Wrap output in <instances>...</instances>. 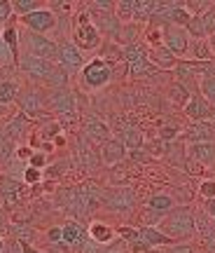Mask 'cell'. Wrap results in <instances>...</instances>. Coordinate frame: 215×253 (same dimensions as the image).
<instances>
[{"label": "cell", "instance_id": "1", "mask_svg": "<svg viewBox=\"0 0 215 253\" xmlns=\"http://www.w3.org/2000/svg\"><path fill=\"white\" fill-rule=\"evenodd\" d=\"M17 66L26 73L33 82H45V84H49V87H54V89L68 87V78H71V75L63 71L59 63L45 61V59H37V56H31V54L24 52Z\"/></svg>", "mask_w": 215, "mask_h": 253}, {"label": "cell", "instance_id": "2", "mask_svg": "<svg viewBox=\"0 0 215 253\" xmlns=\"http://www.w3.org/2000/svg\"><path fill=\"white\" fill-rule=\"evenodd\" d=\"M159 230L173 242H187L197 235V216L189 207H176L159 220Z\"/></svg>", "mask_w": 215, "mask_h": 253}, {"label": "cell", "instance_id": "3", "mask_svg": "<svg viewBox=\"0 0 215 253\" xmlns=\"http://www.w3.org/2000/svg\"><path fill=\"white\" fill-rule=\"evenodd\" d=\"M72 42L80 52H91V49L101 47V31L94 26L87 7L77 14V21H75V28H72Z\"/></svg>", "mask_w": 215, "mask_h": 253}, {"label": "cell", "instance_id": "4", "mask_svg": "<svg viewBox=\"0 0 215 253\" xmlns=\"http://www.w3.org/2000/svg\"><path fill=\"white\" fill-rule=\"evenodd\" d=\"M19 40L21 45L26 47V54L37 56V59H45V61L59 63V42L52 40L47 36H37V33H31V31H19Z\"/></svg>", "mask_w": 215, "mask_h": 253}, {"label": "cell", "instance_id": "5", "mask_svg": "<svg viewBox=\"0 0 215 253\" xmlns=\"http://www.w3.org/2000/svg\"><path fill=\"white\" fill-rule=\"evenodd\" d=\"M112 75H115V71H112V66L106 59H94V61L84 63V68L80 73V80L84 84V89L96 91L108 87L112 82Z\"/></svg>", "mask_w": 215, "mask_h": 253}, {"label": "cell", "instance_id": "6", "mask_svg": "<svg viewBox=\"0 0 215 253\" xmlns=\"http://www.w3.org/2000/svg\"><path fill=\"white\" fill-rule=\"evenodd\" d=\"M161 42L164 47L169 49L171 54L180 59V56H185L189 52V47H192V38H189L187 28L182 26H161Z\"/></svg>", "mask_w": 215, "mask_h": 253}, {"label": "cell", "instance_id": "7", "mask_svg": "<svg viewBox=\"0 0 215 253\" xmlns=\"http://www.w3.org/2000/svg\"><path fill=\"white\" fill-rule=\"evenodd\" d=\"M19 21H21V26L26 28V31H31V33L47 36L49 31L56 28L59 17H56V12H54L52 7H42V9H37V12H33V14H28V17H21Z\"/></svg>", "mask_w": 215, "mask_h": 253}, {"label": "cell", "instance_id": "8", "mask_svg": "<svg viewBox=\"0 0 215 253\" xmlns=\"http://www.w3.org/2000/svg\"><path fill=\"white\" fill-rule=\"evenodd\" d=\"M122 59L129 66V75H134V78H143V75H147L154 68L152 63H150V59H147V52L141 45L124 47L122 49Z\"/></svg>", "mask_w": 215, "mask_h": 253}, {"label": "cell", "instance_id": "9", "mask_svg": "<svg viewBox=\"0 0 215 253\" xmlns=\"http://www.w3.org/2000/svg\"><path fill=\"white\" fill-rule=\"evenodd\" d=\"M59 66H61L68 75L82 73V68H84V56H82V52L75 47L72 40L59 42Z\"/></svg>", "mask_w": 215, "mask_h": 253}, {"label": "cell", "instance_id": "10", "mask_svg": "<svg viewBox=\"0 0 215 253\" xmlns=\"http://www.w3.org/2000/svg\"><path fill=\"white\" fill-rule=\"evenodd\" d=\"M49 106H52L56 113H59V120L61 122H68V120H75V96L68 87H61V89H54L49 94Z\"/></svg>", "mask_w": 215, "mask_h": 253}, {"label": "cell", "instance_id": "11", "mask_svg": "<svg viewBox=\"0 0 215 253\" xmlns=\"http://www.w3.org/2000/svg\"><path fill=\"white\" fill-rule=\"evenodd\" d=\"M19 106H21V113L26 118H37L45 113V96L36 89V87H26V89H19Z\"/></svg>", "mask_w": 215, "mask_h": 253}, {"label": "cell", "instance_id": "12", "mask_svg": "<svg viewBox=\"0 0 215 253\" xmlns=\"http://www.w3.org/2000/svg\"><path fill=\"white\" fill-rule=\"evenodd\" d=\"M182 113H185L192 122H211V120L215 118V108L201 96V94H192L189 101L185 103Z\"/></svg>", "mask_w": 215, "mask_h": 253}, {"label": "cell", "instance_id": "13", "mask_svg": "<svg viewBox=\"0 0 215 253\" xmlns=\"http://www.w3.org/2000/svg\"><path fill=\"white\" fill-rule=\"evenodd\" d=\"M134 204H136V195H134V190H129V188L115 190V192L106 199L108 211H115V213H126V211H131Z\"/></svg>", "mask_w": 215, "mask_h": 253}, {"label": "cell", "instance_id": "14", "mask_svg": "<svg viewBox=\"0 0 215 253\" xmlns=\"http://www.w3.org/2000/svg\"><path fill=\"white\" fill-rule=\"evenodd\" d=\"M185 141L192 143H215V125L213 122H192L185 131Z\"/></svg>", "mask_w": 215, "mask_h": 253}, {"label": "cell", "instance_id": "15", "mask_svg": "<svg viewBox=\"0 0 215 253\" xmlns=\"http://www.w3.org/2000/svg\"><path fill=\"white\" fill-rule=\"evenodd\" d=\"M138 232H141V244H143V251H147V249H159V246L176 244L173 239H169V237L161 232L159 227L141 225V227H138Z\"/></svg>", "mask_w": 215, "mask_h": 253}, {"label": "cell", "instance_id": "16", "mask_svg": "<svg viewBox=\"0 0 215 253\" xmlns=\"http://www.w3.org/2000/svg\"><path fill=\"white\" fill-rule=\"evenodd\" d=\"M101 162L106 164V167H115V164L119 162H124V157H126V148L124 143L119 141V138H110L108 143L101 145Z\"/></svg>", "mask_w": 215, "mask_h": 253}, {"label": "cell", "instance_id": "17", "mask_svg": "<svg viewBox=\"0 0 215 253\" xmlns=\"http://www.w3.org/2000/svg\"><path fill=\"white\" fill-rule=\"evenodd\" d=\"M84 138L89 143H96V145H103L108 143L112 136H110V126L106 122H101L99 118H91L84 122Z\"/></svg>", "mask_w": 215, "mask_h": 253}, {"label": "cell", "instance_id": "18", "mask_svg": "<svg viewBox=\"0 0 215 253\" xmlns=\"http://www.w3.org/2000/svg\"><path fill=\"white\" fill-rule=\"evenodd\" d=\"M176 209V199L166 195V192H159V195H152V197L147 199V213H152L161 220L164 216H169L171 211Z\"/></svg>", "mask_w": 215, "mask_h": 253}, {"label": "cell", "instance_id": "19", "mask_svg": "<svg viewBox=\"0 0 215 253\" xmlns=\"http://www.w3.org/2000/svg\"><path fill=\"white\" fill-rule=\"evenodd\" d=\"M147 59H150V63H152V66L164 68V71H171V68H176V66H178V59L171 54L164 45L150 47V49H147Z\"/></svg>", "mask_w": 215, "mask_h": 253}, {"label": "cell", "instance_id": "20", "mask_svg": "<svg viewBox=\"0 0 215 253\" xmlns=\"http://www.w3.org/2000/svg\"><path fill=\"white\" fill-rule=\"evenodd\" d=\"M189 157L204 167H215V143H192Z\"/></svg>", "mask_w": 215, "mask_h": 253}, {"label": "cell", "instance_id": "21", "mask_svg": "<svg viewBox=\"0 0 215 253\" xmlns=\"http://www.w3.org/2000/svg\"><path fill=\"white\" fill-rule=\"evenodd\" d=\"M61 232H63V244L68 246H77L80 249L84 244V227L77 223V220H68V223H63L61 225Z\"/></svg>", "mask_w": 215, "mask_h": 253}, {"label": "cell", "instance_id": "22", "mask_svg": "<svg viewBox=\"0 0 215 253\" xmlns=\"http://www.w3.org/2000/svg\"><path fill=\"white\" fill-rule=\"evenodd\" d=\"M115 227L108 225V223H101V220H96V223H91L89 225V237L91 242L96 246H103V244H110L112 239H115Z\"/></svg>", "mask_w": 215, "mask_h": 253}, {"label": "cell", "instance_id": "23", "mask_svg": "<svg viewBox=\"0 0 215 253\" xmlns=\"http://www.w3.org/2000/svg\"><path fill=\"white\" fill-rule=\"evenodd\" d=\"M2 42L9 47V52H12V59L19 63V59H21V52H19V28L12 24V21H7L5 26H2Z\"/></svg>", "mask_w": 215, "mask_h": 253}, {"label": "cell", "instance_id": "24", "mask_svg": "<svg viewBox=\"0 0 215 253\" xmlns=\"http://www.w3.org/2000/svg\"><path fill=\"white\" fill-rule=\"evenodd\" d=\"M42 7H47L42 0H12V12L19 19L28 17V14H33V12H37V9H42Z\"/></svg>", "mask_w": 215, "mask_h": 253}, {"label": "cell", "instance_id": "25", "mask_svg": "<svg viewBox=\"0 0 215 253\" xmlns=\"http://www.w3.org/2000/svg\"><path fill=\"white\" fill-rule=\"evenodd\" d=\"M19 96V84L12 80H0V106L14 103Z\"/></svg>", "mask_w": 215, "mask_h": 253}, {"label": "cell", "instance_id": "26", "mask_svg": "<svg viewBox=\"0 0 215 253\" xmlns=\"http://www.w3.org/2000/svg\"><path fill=\"white\" fill-rule=\"evenodd\" d=\"M26 125H28V118L24 113H19L17 118H12V122L5 126V131H7L9 138H21V136L26 134Z\"/></svg>", "mask_w": 215, "mask_h": 253}, {"label": "cell", "instance_id": "27", "mask_svg": "<svg viewBox=\"0 0 215 253\" xmlns=\"http://www.w3.org/2000/svg\"><path fill=\"white\" fill-rule=\"evenodd\" d=\"M117 235L124 239L126 244L136 249V251H143V244H141V232H138V227H119L117 230Z\"/></svg>", "mask_w": 215, "mask_h": 253}, {"label": "cell", "instance_id": "28", "mask_svg": "<svg viewBox=\"0 0 215 253\" xmlns=\"http://www.w3.org/2000/svg\"><path fill=\"white\" fill-rule=\"evenodd\" d=\"M189 49H192L194 59L201 61V63L213 59V49H211V42H208V40H194V45L189 47Z\"/></svg>", "mask_w": 215, "mask_h": 253}, {"label": "cell", "instance_id": "29", "mask_svg": "<svg viewBox=\"0 0 215 253\" xmlns=\"http://www.w3.org/2000/svg\"><path fill=\"white\" fill-rule=\"evenodd\" d=\"M199 91H201V96L215 108V75L201 78V80H199Z\"/></svg>", "mask_w": 215, "mask_h": 253}, {"label": "cell", "instance_id": "30", "mask_svg": "<svg viewBox=\"0 0 215 253\" xmlns=\"http://www.w3.org/2000/svg\"><path fill=\"white\" fill-rule=\"evenodd\" d=\"M199 24H201V31H204V36H215V7L206 9L204 14H199Z\"/></svg>", "mask_w": 215, "mask_h": 253}, {"label": "cell", "instance_id": "31", "mask_svg": "<svg viewBox=\"0 0 215 253\" xmlns=\"http://www.w3.org/2000/svg\"><path fill=\"white\" fill-rule=\"evenodd\" d=\"M189 96H192V94L185 89V84H182V82H176V84H171V99L176 101L178 106H182V108H185V103L189 101Z\"/></svg>", "mask_w": 215, "mask_h": 253}, {"label": "cell", "instance_id": "32", "mask_svg": "<svg viewBox=\"0 0 215 253\" xmlns=\"http://www.w3.org/2000/svg\"><path fill=\"white\" fill-rule=\"evenodd\" d=\"M12 235L19 237V244H31L33 230H28V227H24V225H12Z\"/></svg>", "mask_w": 215, "mask_h": 253}, {"label": "cell", "instance_id": "33", "mask_svg": "<svg viewBox=\"0 0 215 253\" xmlns=\"http://www.w3.org/2000/svg\"><path fill=\"white\" fill-rule=\"evenodd\" d=\"M28 167H33V169H45L47 167V155H45V150H36V153L31 155V160H28Z\"/></svg>", "mask_w": 215, "mask_h": 253}, {"label": "cell", "instance_id": "34", "mask_svg": "<svg viewBox=\"0 0 215 253\" xmlns=\"http://www.w3.org/2000/svg\"><path fill=\"white\" fill-rule=\"evenodd\" d=\"M199 197H204L208 202V199H215V181H201V185H199Z\"/></svg>", "mask_w": 215, "mask_h": 253}, {"label": "cell", "instance_id": "35", "mask_svg": "<svg viewBox=\"0 0 215 253\" xmlns=\"http://www.w3.org/2000/svg\"><path fill=\"white\" fill-rule=\"evenodd\" d=\"M42 181V171L40 169H33V167H28L26 171H24V183L26 185H36V183Z\"/></svg>", "mask_w": 215, "mask_h": 253}, {"label": "cell", "instance_id": "36", "mask_svg": "<svg viewBox=\"0 0 215 253\" xmlns=\"http://www.w3.org/2000/svg\"><path fill=\"white\" fill-rule=\"evenodd\" d=\"M14 12H12V2L9 0H0V24H7L12 21Z\"/></svg>", "mask_w": 215, "mask_h": 253}, {"label": "cell", "instance_id": "37", "mask_svg": "<svg viewBox=\"0 0 215 253\" xmlns=\"http://www.w3.org/2000/svg\"><path fill=\"white\" fill-rule=\"evenodd\" d=\"M159 136L164 138V141H173V138L178 136V129H176V126H161Z\"/></svg>", "mask_w": 215, "mask_h": 253}, {"label": "cell", "instance_id": "38", "mask_svg": "<svg viewBox=\"0 0 215 253\" xmlns=\"http://www.w3.org/2000/svg\"><path fill=\"white\" fill-rule=\"evenodd\" d=\"M47 239H49L52 244H59V242H63V232H61V227H52V230L47 232Z\"/></svg>", "mask_w": 215, "mask_h": 253}, {"label": "cell", "instance_id": "39", "mask_svg": "<svg viewBox=\"0 0 215 253\" xmlns=\"http://www.w3.org/2000/svg\"><path fill=\"white\" fill-rule=\"evenodd\" d=\"M33 153H36L33 148H28V145H21V148L17 150V157H21V160H31V155H33Z\"/></svg>", "mask_w": 215, "mask_h": 253}, {"label": "cell", "instance_id": "40", "mask_svg": "<svg viewBox=\"0 0 215 253\" xmlns=\"http://www.w3.org/2000/svg\"><path fill=\"white\" fill-rule=\"evenodd\" d=\"M206 213L215 220V199H208V202H206Z\"/></svg>", "mask_w": 215, "mask_h": 253}, {"label": "cell", "instance_id": "41", "mask_svg": "<svg viewBox=\"0 0 215 253\" xmlns=\"http://www.w3.org/2000/svg\"><path fill=\"white\" fill-rule=\"evenodd\" d=\"M5 244H7V242H5V239L0 237V253H5Z\"/></svg>", "mask_w": 215, "mask_h": 253}, {"label": "cell", "instance_id": "42", "mask_svg": "<svg viewBox=\"0 0 215 253\" xmlns=\"http://www.w3.org/2000/svg\"><path fill=\"white\" fill-rule=\"evenodd\" d=\"M47 253H61V251H56V249H49V251H47Z\"/></svg>", "mask_w": 215, "mask_h": 253}, {"label": "cell", "instance_id": "43", "mask_svg": "<svg viewBox=\"0 0 215 253\" xmlns=\"http://www.w3.org/2000/svg\"><path fill=\"white\" fill-rule=\"evenodd\" d=\"M211 42H215V36H213V38H211Z\"/></svg>", "mask_w": 215, "mask_h": 253}]
</instances>
